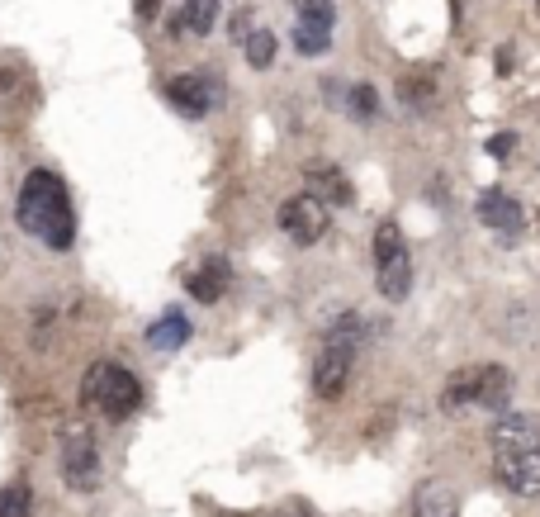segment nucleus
Instances as JSON below:
<instances>
[{
  "label": "nucleus",
  "instance_id": "f257e3e1",
  "mask_svg": "<svg viewBox=\"0 0 540 517\" xmlns=\"http://www.w3.org/2000/svg\"><path fill=\"white\" fill-rule=\"evenodd\" d=\"M14 219L24 232L43 238L53 252H66L76 242V214H72V195H66L57 171H29L20 186V205H14Z\"/></svg>",
  "mask_w": 540,
  "mask_h": 517
},
{
  "label": "nucleus",
  "instance_id": "f03ea898",
  "mask_svg": "<svg viewBox=\"0 0 540 517\" xmlns=\"http://www.w3.org/2000/svg\"><path fill=\"white\" fill-rule=\"evenodd\" d=\"M361 319L356 313H342L332 328L323 346H318V361H313V394L318 399H342L351 371H356V352H361Z\"/></svg>",
  "mask_w": 540,
  "mask_h": 517
},
{
  "label": "nucleus",
  "instance_id": "7ed1b4c3",
  "mask_svg": "<svg viewBox=\"0 0 540 517\" xmlns=\"http://www.w3.org/2000/svg\"><path fill=\"white\" fill-rule=\"evenodd\" d=\"M81 399H86V408H95L100 418L124 423V418H133V413L143 408V385H138V375H133L128 365L95 361L86 371V380H81Z\"/></svg>",
  "mask_w": 540,
  "mask_h": 517
},
{
  "label": "nucleus",
  "instance_id": "20e7f679",
  "mask_svg": "<svg viewBox=\"0 0 540 517\" xmlns=\"http://www.w3.org/2000/svg\"><path fill=\"white\" fill-rule=\"evenodd\" d=\"M375 276H379V294L389 299V304L408 299V290H413V257H408V242H403L398 223H379L375 228Z\"/></svg>",
  "mask_w": 540,
  "mask_h": 517
},
{
  "label": "nucleus",
  "instance_id": "39448f33",
  "mask_svg": "<svg viewBox=\"0 0 540 517\" xmlns=\"http://www.w3.org/2000/svg\"><path fill=\"white\" fill-rule=\"evenodd\" d=\"M280 232L299 247H313L327 232V205L318 195H294L280 205Z\"/></svg>",
  "mask_w": 540,
  "mask_h": 517
},
{
  "label": "nucleus",
  "instance_id": "423d86ee",
  "mask_svg": "<svg viewBox=\"0 0 540 517\" xmlns=\"http://www.w3.org/2000/svg\"><path fill=\"white\" fill-rule=\"evenodd\" d=\"M62 479L76 494L100 489V451H95L91 432H72V437H66V446H62Z\"/></svg>",
  "mask_w": 540,
  "mask_h": 517
},
{
  "label": "nucleus",
  "instance_id": "0eeeda50",
  "mask_svg": "<svg viewBox=\"0 0 540 517\" xmlns=\"http://www.w3.org/2000/svg\"><path fill=\"white\" fill-rule=\"evenodd\" d=\"M493 475H498V485L508 494L540 498V446H531V451H498Z\"/></svg>",
  "mask_w": 540,
  "mask_h": 517
},
{
  "label": "nucleus",
  "instance_id": "6e6552de",
  "mask_svg": "<svg viewBox=\"0 0 540 517\" xmlns=\"http://www.w3.org/2000/svg\"><path fill=\"white\" fill-rule=\"evenodd\" d=\"M531 446H540L536 413H502L493 423V451H531Z\"/></svg>",
  "mask_w": 540,
  "mask_h": 517
},
{
  "label": "nucleus",
  "instance_id": "1a4fd4ad",
  "mask_svg": "<svg viewBox=\"0 0 540 517\" xmlns=\"http://www.w3.org/2000/svg\"><path fill=\"white\" fill-rule=\"evenodd\" d=\"M166 95H171V105L180 114H190V119H199V114H209L213 110V86H209V76H171L166 81Z\"/></svg>",
  "mask_w": 540,
  "mask_h": 517
},
{
  "label": "nucleus",
  "instance_id": "9d476101",
  "mask_svg": "<svg viewBox=\"0 0 540 517\" xmlns=\"http://www.w3.org/2000/svg\"><path fill=\"white\" fill-rule=\"evenodd\" d=\"M475 214H479V223H488L493 232H502V238H517L521 232V205L502 190H488L475 205Z\"/></svg>",
  "mask_w": 540,
  "mask_h": 517
},
{
  "label": "nucleus",
  "instance_id": "9b49d317",
  "mask_svg": "<svg viewBox=\"0 0 540 517\" xmlns=\"http://www.w3.org/2000/svg\"><path fill=\"white\" fill-rule=\"evenodd\" d=\"M413 517H460V494L446 479H427L413 494Z\"/></svg>",
  "mask_w": 540,
  "mask_h": 517
},
{
  "label": "nucleus",
  "instance_id": "f8f14e48",
  "mask_svg": "<svg viewBox=\"0 0 540 517\" xmlns=\"http://www.w3.org/2000/svg\"><path fill=\"white\" fill-rule=\"evenodd\" d=\"M309 195H318L323 205H356V190H351V180L336 171L332 162L309 166Z\"/></svg>",
  "mask_w": 540,
  "mask_h": 517
},
{
  "label": "nucleus",
  "instance_id": "ddd939ff",
  "mask_svg": "<svg viewBox=\"0 0 540 517\" xmlns=\"http://www.w3.org/2000/svg\"><path fill=\"white\" fill-rule=\"evenodd\" d=\"M479 390H483V365H469V371H455L441 390V408L460 413V408H479Z\"/></svg>",
  "mask_w": 540,
  "mask_h": 517
},
{
  "label": "nucleus",
  "instance_id": "4468645a",
  "mask_svg": "<svg viewBox=\"0 0 540 517\" xmlns=\"http://www.w3.org/2000/svg\"><path fill=\"white\" fill-rule=\"evenodd\" d=\"M185 342H190V319H185L180 309H166L161 319L147 328V346H157V352H176Z\"/></svg>",
  "mask_w": 540,
  "mask_h": 517
},
{
  "label": "nucleus",
  "instance_id": "2eb2a0df",
  "mask_svg": "<svg viewBox=\"0 0 540 517\" xmlns=\"http://www.w3.org/2000/svg\"><path fill=\"white\" fill-rule=\"evenodd\" d=\"M508 399H512V371H508V365H483V390H479V408L508 413Z\"/></svg>",
  "mask_w": 540,
  "mask_h": 517
},
{
  "label": "nucleus",
  "instance_id": "dca6fc26",
  "mask_svg": "<svg viewBox=\"0 0 540 517\" xmlns=\"http://www.w3.org/2000/svg\"><path fill=\"white\" fill-rule=\"evenodd\" d=\"M223 285H228V261H205V271H195L185 280V290H190V299H199V304H213V299L223 294Z\"/></svg>",
  "mask_w": 540,
  "mask_h": 517
},
{
  "label": "nucleus",
  "instance_id": "f3484780",
  "mask_svg": "<svg viewBox=\"0 0 540 517\" xmlns=\"http://www.w3.org/2000/svg\"><path fill=\"white\" fill-rule=\"evenodd\" d=\"M0 517H33V489L24 479H10L0 489Z\"/></svg>",
  "mask_w": 540,
  "mask_h": 517
},
{
  "label": "nucleus",
  "instance_id": "a211bd4d",
  "mask_svg": "<svg viewBox=\"0 0 540 517\" xmlns=\"http://www.w3.org/2000/svg\"><path fill=\"white\" fill-rule=\"evenodd\" d=\"M247 62L257 66V72H266V66L275 62V33H270V29H251L247 33Z\"/></svg>",
  "mask_w": 540,
  "mask_h": 517
},
{
  "label": "nucleus",
  "instance_id": "6ab92c4d",
  "mask_svg": "<svg viewBox=\"0 0 540 517\" xmlns=\"http://www.w3.org/2000/svg\"><path fill=\"white\" fill-rule=\"evenodd\" d=\"M294 24H309V29H332L336 24V10L327 5V0H294Z\"/></svg>",
  "mask_w": 540,
  "mask_h": 517
},
{
  "label": "nucleus",
  "instance_id": "aec40b11",
  "mask_svg": "<svg viewBox=\"0 0 540 517\" xmlns=\"http://www.w3.org/2000/svg\"><path fill=\"white\" fill-rule=\"evenodd\" d=\"M213 24H218V0H190V5H185L180 29H190V33H209Z\"/></svg>",
  "mask_w": 540,
  "mask_h": 517
},
{
  "label": "nucleus",
  "instance_id": "412c9836",
  "mask_svg": "<svg viewBox=\"0 0 540 517\" xmlns=\"http://www.w3.org/2000/svg\"><path fill=\"white\" fill-rule=\"evenodd\" d=\"M294 48L303 57H323L332 48V29H309V24H294Z\"/></svg>",
  "mask_w": 540,
  "mask_h": 517
},
{
  "label": "nucleus",
  "instance_id": "4be33fe9",
  "mask_svg": "<svg viewBox=\"0 0 540 517\" xmlns=\"http://www.w3.org/2000/svg\"><path fill=\"white\" fill-rule=\"evenodd\" d=\"M346 105H351V114H356L361 124H370V119L379 114V95H375V86L356 81V86H351V100H346Z\"/></svg>",
  "mask_w": 540,
  "mask_h": 517
},
{
  "label": "nucleus",
  "instance_id": "5701e85b",
  "mask_svg": "<svg viewBox=\"0 0 540 517\" xmlns=\"http://www.w3.org/2000/svg\"><path fill=\"white\" fill-rule=\"evenodd\" d=\"M403 100H408L413 110H427V105H436V86L431 81H422V76H408L403 81V91H398Z\"/></svg>",
  "mask_w": 540,
  "mask_h": 517
},
{
  "label": "nucleus",
  "instance_id": "b1692460",
  "mask_svg": "<svg viewBox=\"0 0 540 517\" xmlns=\"http://www.w3.org/2000/svg\"><path fill=\"white\" fill-rule=\"evenodd\" d=\"M512 147H517V138H512V133H493V138H488V153H493V157H508Z\"/></svg>",
  "mask_w": 540,
  "mask_h": 517
},
{
  "label": "nucleus",
  "instance_id": "393cba45",
  "mask_svg": "<svg viewBox=\"0 0 540 517\" xmlns=\"http://www.w3.org/2000/svg\"><path fill=\"white\" fill-rule=\"evenodd\" d=\"M157 5H161V0H138V14H143V20H157Z\"/></svg>",
  "mask_w": 540,
  "mask_h": 517
}]
</instances>
